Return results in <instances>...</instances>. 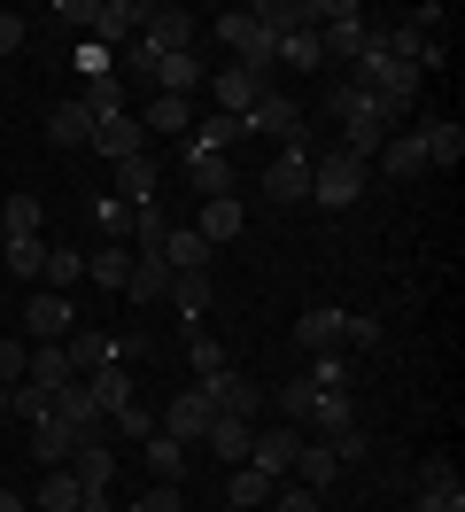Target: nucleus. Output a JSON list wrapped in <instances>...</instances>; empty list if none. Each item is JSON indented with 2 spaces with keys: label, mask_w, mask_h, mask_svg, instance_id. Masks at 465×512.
I'll return each mask as SVG.
<instances>
[{
  "label": "nucleus",
  "mask_w": 465,
  "mask_h": 512,
  "mask_svg": "<svg viewBox=\"0 0 465 512\" xmlns=\"http://www.w3.org/2000/svg\"><path fill=\"white\" fill-rule=\"evenodd\" d=\"M264 202H310V148H279L272 171H264Z\"/></svg>",
  "instance_id": "10"
},
{
  "label": "nucleus",
  "mask_w": 465,
  "mask_h": 512,
  "mask_svg": "<svg viewBox=\"0 0 465 512\" xmlns=\"http://www.w3.org/2000/svg\"><path fill=\"white\" fill-rule=\"evenodd\" d=\"M24 365H31V342H16V334H0V381L16 388V381H24Z\"/></svg>",
  "instance_id": "53"
},
{
  "label": "nucleus",
  "mask_w": 465,
  "mask_h": 512,
  "mask_svg": "<svg viewBox=\"0 0 465 512\" xmlns=\"http://www.w3.org/2000/svg\"><path fill=\"white\" fill-rule=\"evenodd\" d=\"M140 132H194V101H171V94H155L148 109H140Z\"/></svg>",
  "instance_id": "34"
},
{
  "label": "nucleus",
  "mask_w": 465,
  "mask_h": 512,
  "mask_svg": "<svg viewBox=\"0 0 465 512\" xmlns=\"http://www.w3.org/2000/svg\"><path fill=\"white\" fill-rule=\"evenodd\" d=\"M217 39L233 47V63H241V70H256V78H272V63H279V39L264 32V24L248 16V8H225V16H217Z\"/></svg>",
  "instance_id": "2"
},
{
  "label": "nucleus",
  "mask_w": 465,
  "mask_h": 512,
  "mask_svg": "<svg viewBox=\"0 0 465 512\" xmlns=\"http://www.w3.org/2000/svg\"><path fill=\"white\" fill-rule=\"evenodd\" d=\"M303 381H310V388H349V357H341V350H318Z\"/></svg>",
  "instance_id": "49"
},
{
  "label": "nucleus",
  "mask_w": 465,
  "mask_h": 512,
  "mask_svg": "<svg viewBox=\"0 0 465 512\" xmlns=\"http://www.w3.org/2000/svg\"><path fill=\"white\" fill-rule=\"evenodd\" d=\"M24 39H31V24H24V16H16V8H0V55H16Z\"/></svg>",
  "instance_id": "58"
},
{
  "label": "nucleus",
  "mask_w": 465,
  "mask_h": 512,
  "mask_svg": "<svg viewBox=\"0 0 465 512\" xmlns=\"http://www.w3.org/2000/svg\"><path fill=\"white\" fill-rule=\"evenodd\" d=\"M0 264H8L16 280H39V272H47V233H39V241H0Z\"/></svg>",
  "instance_id": "42"
},
{
  "label": "nucleus",
  "mask_w": 465,
  "mask_h": 512,
  "mask_svg": "<svg viewBox=\"0 0 465 512\" xmlns=\"http://www.w3.org/2000/svg\"><path fill=\"white\" fill-rule=\"evenodd\" d=\"M248 132H256V140H279V148H295V140H303V109H295L287 94H264L241 117V140H248Z\"/></svg>",
  "instance_id": "5"
},
{
  "label": "nucleus",
  "mask_w": 465,
  "mask_h": 512,
  "mask_svg": "<svg viewBox=\"0 0 465 512\" xmlns=\"http://www.w3.org/2000/svg\"><path fill=\"white\" fill-rule=\"evenodd\" d=\"M163 303H179L186 319H202L210 311V272H171V295Z\"/></svg>",
  "instance_id": "41"
},
{
  "label": "nucleus",
  "mask_w": 465,
  "mask_h": 512,
  "mask_svg": "<svg viewBox=\"0 0 465 512\" xmlns=\"http://www.w3.org/2000/svg\"><path fill=\"white\" fill-rule=\"evenodd\" d=\"M0 512H31V497H16V489H0Z\"/></svg>",
  "instance_id": "61"
},
{
  "label": "nucleus",
  "mask_w": 465,
  "mask_h": 512,
  "mask_svg": "<svg viewBox=\"0 0 465 512\" xmlns=\"http://www.w3.org/2000/svg\"><path fill=\"white\" fill-rule=\"evenodd\" d=\"M279 63H287V70H326V47H318V32H287V39H279Z\"/></svg>",
  "instance_id": "44"
},
{
  "label": "nucleus",
  "mask_w": 465,
  "mask_h": 512,
  "mask_svg": "<svg viewBox=\"0 0 465 512\" xmlns=\"http://www.w3.org/2000/svg\"><path fill=\"white\" fill-rule=\"evenodd\" d=\"M39 280H47V295H70L78 280H86V256H78V249H55V241H47V272H39Z\"/></svg>",
  "instance_id": "36"
},
{
  "label": "nucleus",
  "mask_w": 465,
  "mask_h": 512,
  "mask_svg": "<svg viewBox=\"0 0 465 512\" xmlns=\"http://www.w3.org/2000/svg\"><path fill=\"white\" fill-rule=\"evenodd\" d=\"M0 241H39V202H31V194H8V202H0Z\"/></svg>",
  "instance_id": "35"
},
{
  "label": "nucleus",
  "mask_w": 465,
  "mask_h": 512,
  "mask_svg": "<svg viewBox=\"0 0 465 512\" xmlns=\"http://www.w3.org/2000/svg\"><path fill=\"white\" fill-rule=\"evenodd\" d=\"M210 419H217V404H210V396H202V388H179V396L163 404V435L194 450L202 435H210Z\"/></svg>",
  "instance_id": "7"
},
{
  "label": "nucleus",
  "mask_w": 465,
  "mask_h": 512,
  "mask_svg": "<svg viewBox=\"0 0 465 512\" xmlns=\"http://www.w3.org/2000/svg\"><path fill=\"white\" fill-rule=\"evenodd\" d=\"M93 225H101V241H124V249H132V202H117V194H93Z\"/></svg>",
  "instance_id": "40"
},
{
  "label": "nucleus",
  "mask_w": 465,
  "mask_h": 512,
  "mask_svg": "<svg viewBox=\"0 0 465 512\" xmlns=\"http://www.w3.org/2000/svg\"><path fill=\"white\" fill-rule=\"evenodd\" d=\"M186 179H194V194H202V202H217V194H233V187H241L233 156H186Z\"/></svg>",
  "instance_id": "22"
},
{
  "label": "nucleus",
  "mask_w": 465,
  "mask_h": 512,
  "mask_svg": "<svg viewBox=\"0 0 465 512\" xmlns=\"http://www.w3.org/2000/svg\"><path fill=\"white\" fill-rule=\"evenodd\" d=\"M78 497H86V489H78V474H70V466H55V474L39 481V497H31V505H39V512H78Z\"/></svg>",
  "instance_id": "38"
},
{
  "label": "nucleus",
  "mask_w": 465,
  "mask_h": 512,
  "mask_svg": "<svg viewBox=\"0 0 465 512\" xmlns=\"http://www.w3.org/2000/svg\"><path fill=\"white\" fill-rule=\"evenodd\" d=\"M372 342H380V319H357V311H349V334H341V350H372Z\"/></svg>",
  "instance_id": "59"
},
{
  "label": "nucleus",
  "mask_w": 465,
  "mask_h": 512,
  "mask_svg": "<svg viewBox=\"0 0 465 512\" xmlns=\"http://www.w3.org/2000/svg\"><path fill=\"white\" fill-rule=\"evenodd\" d=\"M24 334H31V342H70V334H78V303L39 288V295L24 303Z\"/></svg>",
  "instance_id": "8"
},
{
  "label": "nucleus",
  "mask_w": 465,
  "mask_h": 512,
  "mask_svg": "<svg viewBox=\"0 0 465 512\" xmlns=\"http://www.w3.org/2000/svg\"><path fill=\"white\" fill-rule=\"evenodd\" d=\"M78 109H86L93 125L124 117V78H86V86H78Z\"/></svg>",
  "instance_id": "28"
},
{
  "label": "nucleus",
  "mask_w": 465,
  "mask_h": 512,
  "mask_svg": "<svg viewBox=\"0 0 465 512\" xmlns=\"http://www.w3.org/2000/svg\"><path fill=\"white\" fill-rule=\"evenodd\" d=\"M272 412L287 419V427H303V419H310V381H279L272 388Z\"/></svg>",
  "instance_id": "45"
},
{
  "label": "nucleus",
  "mask_w": 465,
  "mask_h": 512,
  "mask_svg": "<svg viewBox=\"0 0 465 512\" xmlns=\"http://www.w3.org/2000/svg\"><path fill=\"white\" fill-rule=\"evenodd\" d=\"M62 350H70V373H78V381L101 373V365H132V342H117V334H70Z\"/></svg>",
  "instance_id": "12"
},
{
  "label": "nucleus",
  "mask_w": 465,
  "mask_h": 512,
  "mask_svg": "<svg viewBox=\"0 0 465 512\" xmlns=\"http://www.w3.org/2000/svg\"><path fill=\"white\" fill-rule=\"evenodd\" d=\"M419 148H427V171H458L465 125H458V117H434V125H419Z\"/></svg>",
  "instance_id": "17"
},
{
  "label": "nucleus",
  "mask_w": 465,
  "mask_h": 512,
  "mask_svg": "<svg viewBox=\"0 0 465 512\" xmlns=\"http://www.w3.org/2000/svg\"><path fill=\"white\" fill-rule=\"evenodd\" d=\"M109 435H132V443H140V435H155V419H148V404H140V396H132V404H124V412H109Z\"/></svg>",
  "instance_id": "51"
},
{
  "label": "nucleus",
  "mask_w": 465,
  "mask_h": 512,
  "mask_svg": "<svg viewBox=\"0 0 465 512\" xmlns=\"http://www.w3.org/2000/svg\"><path fill=\"white\" fill-rule=\"evenodd\" d=\"M202 86H210L202 55H163V63H155V94H171V101H194Z\"/></svg>",
  "instance_id": "14"
},
{
  "label": "nucleus",
  "mask_w": 465,
  "mask_h": 512,
  "mask_svg": "<svg viewBox=\"0 0 465 512\" xmlns=\"http://www.w3.org/2000/svg\"><path fill=\"white\" fill-rule=\"evenodd\" d=\"M124 295H132V303H163V295H171V264H163V249H132Z\"/></svg>",
  "instance_id": "13"
},
{
  "label": "nucleus",
  "mask_w": 465,
  "mask_h": 512,
  "mask_svg": "<svg viewBox=\"0 0 465 512\" xmlns=\"http://www.w3.org/2000/svg\"><path fill=\"white\" fill-rule=\"evenodd\" d=\"M47 140H55V148H93V117L78 101H55V109H47Z\"/></svg>",
  "instance_id": "27"
},
{
  "label": "nucleus",
  "mask_w": 465,
  "mask_h": 512,
  "mask_svg": "<svg viewBox=\"0 0 465 512\" xmlns=\"http://www.w3.org/2000/svg\"><path fill=\"white\" fill-rule=\"evenodd\" d=\"M70 474H78V489H109V481H117V450L109 443H78L70 450Z\"/></svg>",
  "instance_id": "26"
},
{
  "label": "nucleus",
  "mask_w": 465,
  "mask_h": 512,
  "mask_svg": "<svg viewBox=\"0 0 465 512\" xmlns=\"http://www.w3.org/2000/svg\"><path fill=\"white\" fill-rule=\"evenodd\" d=\"M78 512H117V497H109V489H86V497H78Z\"/></svg>",
  "instance_id": "60"
},
{
  "label": "nucleus",
  "mask_w": 465,
  "mask_h": 512,
  "mask_svg": "<svg viewBox=\"0 0 465 512\" xmlns=\"http://www.w3.org/2000/svg\"><path fill=\"white\" fill-rule=\"evenodd\" d=\"M372 163L341 156V148H326V156H310V202H326V210H349L357 194H365Z\"/></svg>",
  "instance_id": "1"
},
{
  "label": "nucleus",
  "mask_w": 465,
  "mask_h": 512,
  "mask_svg": "<svg viewBox=\"0 0 465 512\" xmlns=\"http://www.w3.org/2000/svg\"><path fill=\"white\" fill-rule=\"evenodd\" d=\"M93 148H101L109 163H124V156H140V148H148V132H140L132 109H124V117H109V125H93Z\"/></svg>",
  "instance_id": "20"
},
{
  "label": "nucleus",
  "mask_w": 465,
  "mask_h": 512,
  "mask_svg": "<svg viewBox=\"0 0 465 512\" xmlns=\"http://www.w3.org/2000/svg\"><path fill=\"white\" fill-rule=\"evenodd\" d=\"M326 109H334V117H349V109H365V86H349V78H334V86H326Z\"/></svg>",
  "instance_id": "57"
},
{
  "label": "nucleus",
  "mask_w": 465,
  "mask_h": 512,
  "mask_svg": "<svg viewBox=\"0 0 465 512\" xmlns=\"http://www.w3.org/2000/svg\"><path fill=\"white\" fill-rule=\"evenodd\" d=\"M24 381H31V388H47V396H55V388H70V381H78V373H70V350H62V342H31Z\"/></svg>",
  "instance_id": "18"
},
{
  "label": "nucleus",
  "mask_w": 465,
  "mask_h": 512,
  "mask_svg": "<svg viewBox=\"0 0 465 512\" xmlns=\"http://www.w3.org/2000/svg\"><path fill=\"white\" fill-rule=\"evenodd\" d=\"M31 450H39V458H70V450H78V427H70V419H39V427H31Z\"/></svg>",
  "instance_id": "43"
},
{
  "label": "nucleus",
  "mask_w": 465,
  "mask_h": 512,
  "mask_svg": "<svg viewBox=\"0 0 465 512\" xmlns=\"http://www.w3.org/2000/svg\"><path fill=\"white\" fill-rule=\"evenodd\" d=\"M8 412H16V419H31V427H39V419L55 412V396H47V388H31V381H16V388H8Z\"/></svg>",
  "instance_id": "46"
},
{
  "label": "nucleus",
  "mask_w": 465,
  "mask_h": 512,
  "mask_svg": "<svg viewBox=\"0 0 465 512\" xmlns=\"http://www.w3.org/2000/svg\"><path fill=\"white\" fill-rule=\"evenodd\" d=\"M140 47H148L155 63H163V55H194V16H186V8H171V0L140 8Z\"/></svg>",
  "instance_id": "3"
},
{
  "label": "nucleus",
  "mask_w": 465,
  "mask_h": 512,
  "mask_svg": "<svg viewBox=\"0 0 465 512\" xmlns=\"http://www.w3.org/2000/svg\"><path fill=\"white\" fill-rule=\"evenodd\" d=\"M241 140V117H202V125L186 132V156H225Z\"/></svg>",
  "instance_id": "32"
},
{
  "label": "nucleus",
  "mask_w": 465,
  "mask_h": 512,
  "mask_svg": "<svg viewBox=\"0 0 465 512\" xmlns=\"http://www.w3.org/2000/svg\"><path fill=\"white\" fill-rule=\"evenodd\" d=\"M411 512H465V489H411Z\"/></svg>",
  "instance_id": "54"
},
{
  "label": "nucleus",
  "mask_w": 465,
  "mask_h": 512,
  "mask_svg": "<svg viewBox=\"0 0 465 512\" xmlns=\"http://www.w3.org/2000/svg\"><path fill=\"white\" fill-rule=\"evenodd\" d=\"M248 443H256V427H248V419H225V412H217V419H210V435H202L194 450H210V458H225V466H248Z\"/></svg>",
  "instance_id": "16"
},
{
  "label": "nucleus",
  "mask_w": 465,
  "mask_h": 512,
  "mask_svg": "<svg viewBox=\"0 0 465 512\" xmlns=\"http://www.w3.org/2000/svg\"><path fill=\"white\" fill-rule=\"evenodd\" d=\"M372 163H380L388 179H419V171H427V148H419V132H388V148Z\"/></svg>",
  "instance_id": "25"
},
{
  "label": "nucleus",
  "mask_w": 465,
  "mask_h": 512,
  "mask_svg": "<svg viewBox=\"0 0 465 512\" xmlns=\"http://www.w3.org/2000/svg\"><path fill=\"white\" fill-rule=\"evenodd\" d=\"M140 458H148L155 481H179V474H186V443H171L163 427H155V435H140Z\"/></svg>",
  "instance_id": "31"
},
{
  "label": "nucleus",
  "mask_w": 465,
  "mask_h": 512,
  "mask_svg": "<svg viewBox=\"0 0 465 512\" xmlns=\"http://www.w3.org/2000/svg\"><path fill=\"white\" fill-rule=\"evenodd\" d=\"M295 450H303V427H287V419H279V427H256L248 466H256V474H272V481H287V474H295Z\"/></svg>",
  "instance_id": "6"
},
{
  "label": "nucleus",
  "mask_w": 465,
  "mask_h": 512,
  "mask_svg": "<svg viewBox=\"0 0 465 512\" xmlns=\"http://www.w3.org/2000/svg\"><path fill=\"white\" fill-rule=\"evenodd\" d=\"M341 334H349V311H334V303H318V311L295 319V342H303L310 357H318V350H341Z\"/></svg>",
  "instance_id": "15"
},
{
  "label": "nucleus",
  "mask_w": 465,
  "mask_h": 512,
  "mask_svg": "<svg viewBox=\"0 0 465 512\" xmlns=\"http://www.w3.org/2000/svg\"><path fill=\"white\" fill-rule=\"evenodd\" d=\"M318 443L334 450L341 466H365V458H372V435H365V427H341V435H318Z\"/></svg>",
  "instance_id": "48"
},
{
  "label": "nucleus",
  "mask_w": 465,
  "mask_h": 512,
  "mask_svg": "<svg viewBox=\"0 0 465 512\" xmlns=\"http://www.w3.org/2000/svg\"><path fill=\"white\" fill-rule=\"evenodd\" d=\"M163 264H171V272H210V241H202L194 225H171V233H163Z\"/></svg>",
  "instance_id": "23"
},
{
  "label": "nucleus",
  "mask_w": 465,
  "mask_h": 512,
  "mask_svg": "<svg viewBox=\"0 0 465 512\" xmlns=\"http://www.w3.org/2000/svg\"><path fill=\"white\" fill-rule=\"evenodd\" d=\"M186 365H194V381H210V373H233V357H225V342H210L202 326L186 334Z\"/></svg>",
  "instance_id": "39"
},
{
  "label": "nucleus",
  "mask_w": 465,
  "mask_h": 512,
  "mask_svg": "<svg viewBox=\"0 0 465 512\" xmlns=\"http://www.w3.org/2000/svg\"><path fill=\"white\" fill-rule=\"evenodd\" d=\"M264 512H326V497H318V489H303V481H279Z\"/></svg>",
  "instance_id": "50"
},
{
  "label": "nucleus",
  "mask_w": 465,
  "mask_h": 512,
  "mask_svg": "<svg viewBox=\"0 0 465 512\" xmlns=\"http://www.w3.org/2000/svg\"><path fill=\"white\" fill-rule=\"evenodd\" d=\"M388 132H403V117H388V109L365 94V109H349V117H341V156L372 163L380 148H388Z\"/></svg>",
  "instance_id": "4"
},
{
  "label": "nucleus",
  "mask_w": 465,
  "mask_h": 512,
  "mask_svg": "<svg viewBox=\"0 0 465 512\" xmlns=\"http://www.w3.org/2000/svg\"><path fill=\"white\" fill-rule=\"evenodd\" d=\"M419 489H465L450 458H419Z\"/></svg>",
  "instance_id": "56"
},
{
  "label": "nucleus",
  "mask_w": 465,
  "mask_h": 512,
  "mask_svg": "<svg viewBox=\"0 0 465 512\" xmlns=\"http://www.w3.org/2000/svg\"><path fill=\"white\" fill-rule=\"evenodd\" d=\"M124 272H132V249H124V241H101V249L86 256V280H93V288H117L124 295Z\"/></svg>",
  "instance_id": "29"
},
{
  "label": "nucleus",
  "mask_w": 465,
  "mask_h": 512,
  "mask_svg": "<svg viewBox=\"0 0 465 512\" xmlns=\"http://www.w3.org/2000/svg\"><path fill=\"white\" fill-rule=\"evenodd\" d=\"M117 202H155V156L148 148L117 163Z\"/></svg>",
  "instance_id": "33"
},
{
  "label": "nucleus",
  "mask_w": 465,
  "mask_h": 512,
  "mask_svg": "<svg viewBox=\"0 0 465 512\" xmlns=\"http://www.w3.org/2000/svg\"><path fill=\"white\" fill-rule=\"evenodd\" d=\"M287 481H303V489H318V497H326V489L341 481V458H334L326 443H310V435H303V450H295V474H287Z\"/></svg>",
  "instance_id": "19"
},
{
  "label": "nucleus",
  "mask_w": 465,
  "mask_h": 512,
  "mask_svg": "<svg viewBox=\"0 0 465 512\" xmlns=\"http://www.w3.org/2000/svg\"><path fill=\"white\" fill-rule=\"evenodd\" d=\"M241 202H233V194H217V202H202V218H194V233H202V241H210V249H225V241H241Z\"/></svg>",
  "instance_id": "21"
},
{
  "label": "nucleus",
  "mask_w": 465,
  "mask_h": 512,
  "mask_svg": "<svg viewBox=\"0 0 465 512\" xmlns=\"http://www.w3.org/2000/svg\"><path fill=\"white\" fill-rule=\"evenodd\" d=\"M163 233H171V218H163L155 202H132V241H140V249H163Z\"/></svg>",
  "instance_id": "47"
},
{
  "label": "nucleus",
  "mask_w": 465,
  "mask_h": 512,
  "mask_svg": "<svg viewBox=\"0 0 465 512\" xmlns=\"http://www.w3.org/2000/svg\"><path fill=\"white\" fill-rule=\"evenodd\" d=\"M310 427H318V435H341V427H357V404H349V388H310Z\"/></svg>",
  "instance_id": "24"
},
{
  "label": "nucleus",
  "mask_w": 465,
  "mask_h": 512,
  "mask_svg": "<svg viewBox=\"0 0 465 512\" xmlns=\"http://www.w3.org/2000/svg\"><path fill=\"white\" fill-rule=\"evenodd\" d=\"M194 388H202L225 419H248V427H256V412H264V388L241 381V373H210V381H194Z\"/></svg>",
  "instance_id": "11"
},
{
  "label": "nucleus",
  "mask_w": 465,
  "mask_h": 512,
  "mask_svg": "<svg viewBox=\"0 0 465 512\" xmlns=\"http://www.w3.org/2000/svg\"><path fill=\"white\" fill-rule=\"evenodd\" d=\"M55 16L70 24V32H86V39H93V16H101V0H55Z\"/></svg>",
  "instance_id": "55"
},
{
  "label": "nucleus",
  "mask_w": 465,
  "mask_h": 512,
  "mask_svg": "<svg viewBox=\"0 0 465 512\" xmlns=\"http://www.w3.org/2000/svg\"><path fill=\"white\" fill-rule=\"evenodd\" d=\"M86 388L101 396V412H124L132 404V365H101V373H86Z\"/></svg>",
  "instance_id": "37"
},
{
  "label": "nucleus",
  "mask_w": 465,
  "mask_h": 512,
  "mask_svg": "<svg viewBox=\"0 0 465 512\" xmlns=\"http://www.w3.org/2000/svg\"><path fill=\"white\" fill-rule=\"evenodd\" d=\"M132 512H186L179 481H155V489H140V497H132Z\"/></svg>",
  "instance_id": "52"
},
{
  "label": "nucleus",
  "mask_w": 465,
  "mask_h": 512,
  "mask_svg": "<svg viewBox=\"0 0 465 512\" xmlns=\"http://www.w3.org/2000/svg\"><path fill=\"white\" fill-rule=\"evenodd\" d=\"M272 94L256 70H241V63H225V70H210V101H217V117H248L256 101Z\"/></svg>",
  "instance_id": "9"
},
{
  "label": "nucleus",
  "mask_w": 465,
  "mask_h": 512,
  "mask_svg": "<svg viewBox=\"0 0 465 512\" xmlns=\"http://www.w3.org/2000/svg\"><path fill=\"white\" fill-rule=\"evenodd\" d=\"M0 419H8V381H0Z\"/></svg>",
  "instance_id": "62"
},
{
  "label": "nucleus",
  "mask_w": 465,
  "mask_h": 512,
  "mask_svg": "<svg viewBox=\"0 0 465 512\" xmlns=\"http://www.w3.org/2000/svg\"><path fill=\"white\" fill-rule=\"evenodd\" d=\"M272 489H279L272 474H256V466H233V489H225V505H233V512H264V505H272Z\"/></svg>",
  "instance_id": "30"
}]
</instances>
